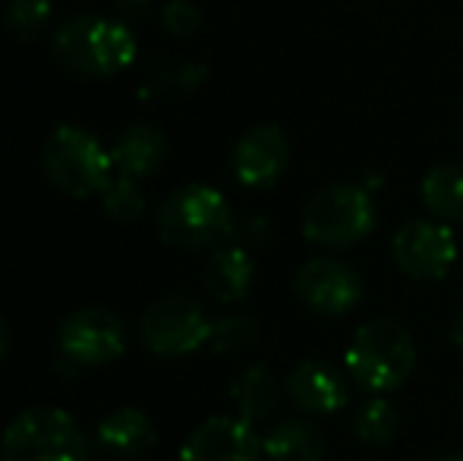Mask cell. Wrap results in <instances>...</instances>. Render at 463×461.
Listing matches in <instances>:
<instances>
[{"label":"cell","instance_id":"6da1fadb","mask_svg":"<svg viewBox=\"0 0 463 461\" xmlns=\"http://www.w3.org/2000/svg\"><path fill=\"white\" fill-rule=\"evenodd\" d=\"M51 54L67 73L82 80H108L133 67L139 54L133 29L120 19L80 13L61 23L51 35Z\"/></svg>","mask_w":463,"mask_h":461},{"label":"cell","instance_id":"7a4b0ae2","mask_svg":"<svg viewBox=\"0 0 463 461\" xmlns=\"http://www.w3.org/2000/svg\"><path fill=\"white\" fill-rule=\"evenodd\" d=\"M155 228L165 244L186 253L218 250L233 237V209L221 190L208 184H184L158 206Z\"/></svg>","mask_w":463,"mask_h":461},{"label":"cell","instance_id":"3957f363","mask_svg":"<svg viewBox=\"0 0 463 461\" xmlns=\"http://www.w3.org/2000/svg\"><path fill=\"white\" fill-rule=\"evenodd\" d=\"M344 367L369 395L397 392L416 367V341L397 320H372L354 332Z\"/></svg>","mask_w":463,"mask_h":461},{"label":"cell","instance_id":"277c9868","mask_svg":"<svg viewBox=\"0 0 463 461\" xmlns=\"http://www.w3.org/2000/svg\"><path fill=\"white\" fill-rule=\"evenodd\" d=\"M42 171L51 187H57L61 193L73 199H89L104 190L117 168L110 149H104L95 133L76 123H63L44 139Z\"/></svg>","mask_w":463,"mask_h":461},{"label":"cell","instance_id":"5b68a950","mask_svg":"<svg viewBox=\"0 0 463 461\" xmlns=\"http://www.w3.org/2000/svg\"><path fill=\"white\" fill-rule=\"evenodd\" d=\"M378 225V209L366 184H331L306 203L303 237L325 250H350Z\"/></svg>","mask_w":463,"mask_h":461},{"label":"cell","instance_id":"8992f818","mask_svg":"<svg viewBox=\"0 0 463 461\" xmlns=\"http://www.w3.org/2000/svg\"><path fill=\"white\" fill-rule=\"evenodd\" d=\"M0 461H92V443L61 408H25L6 424Z\"/></svg>","mask_w":463,"mask_h":461},{"label":"cell","instance_id":"52a82bcc","mask_svg":"<svg viewBox=\"0 0 463 461\" xmlns=\"http://www.w3.org/2000/svg\"><path fill=\"white\" fill-rule=\"evenodd\" d=\"M212 322L199 301L186 294H165L146 307L139 320V339L155 357H189L208 348Z\"/></svg>","mask_w":463,"mask_h":461},{"label":"cell","instance_id":"ba28073f","mask_svg":"<svg viewBox=\"0 0 463 461\" xmlns=\"http://www.w3.org/2000/svg\"><path fill=\"white\" fill-rule=\"evenodd\" d=\"M458 237L454 228L439 218H413L401 225L391 240L394 265L413 282H441L458 263Z\"/></svg>","mask_w":463,"mask_h":461},{"label":"cell","instance_id":"9c48e42d","mask_svg":"<svg viewBox=\"0 0 463 461\" xmlns=\"http://www.w3.org/2000/svg\"><path fill=\"white\" fill-rule=\"evenodd\" d=\"M57 348L70 367H104L127 351V326L108 307H80L57 329Z\"/></svg>","mask_w":463,"mask_h":461},{"label":"cell","instance_id":"30bf717a","mask_svg":"<svg viewBox=\"0 0 463 461\" xmlns=\"http://www.w3.org/2000/svg\"><path fill=\"white\" fill-rule=\"evenodd\" d=\"M293 294L312 313L344 316L363 301V278L341 259L316 256L293 272Z\"/></svg>","mask_w":463,"mask_h":461},{"label":"cell","instance_id":"8fae6325","mask_svg":"<svg viewBox=\"0 0 463 461\" xmlns=\"http://www.w3.org/2000/svg\"><path fill=\"white\" fill-rule=\"evenodd\" d=\"M290 165V139L278 123L250 127L237 139L231 155V171L250 190H271Z\"/></svg>","mask_w":463,"mask_h":461},{"label":"cell","instance_id":"7c38bea8","mask_svg":"<svg viewBox=\"0 0 463 461\" xmlns=\"http://www.w3.org/2000/svg\"><path fill=\"white\" fill-rule=\"evenodd\" d=\"M180 461H265V449L252 424L240 418H208L180 446Z\"/></svg>","mask_w":463,"mask_h":461},{"label":"cell","instance_id":"4fadbf2b","mask_svg":"<svg viewBox=\"0 0 463 461\" xmlns=\"http://www.w3.org/2000/svg\"><path fill=\"white\" fill-rule=\"evenodd\" d=\"M284 389L290 401L303 414L312 418H325V414H337L347 408L350 401V382L341 370L328 367L322 360H303L287 373Z\"/></svg>","mask_w":463,"mask_h":461},{"label":"cell","instance_id":"5bb4252c","mask_svg":"<svg viewBox=\"0 0 463 461\" xmlns=\"http://www.w3.org/2000/svg\"><path fill=\"white\" fill-rule=\"evenodd\" d=\"M95 439L98 449L108 458L136 461L155 449L158 430H155L152 418L146 411H139V408H114V411L98 420Z\"/></svg>","mask_w":463,"mask_h":461},{"label":"cell","instance_id":"9a60e30c","mask_svg":"<svg viewBox=\"0 0 463 461\" xmlns=\"http://www.w3.org/2000/svg\"><path fill=\"white\" fill-rule=\"evenodd\" d=\"M256 282V263L246 246H218L202 263V288L214 303H240L252 291Z\"/></svg>","mask_w":463,"mask_h":461},{"label":"cell","instance_id":"2e32d148","mask_svg":"<svg viewBox=\"0 0 463 461\" xmlns=\"http://www.w3.org/2000/svg\"><path fill=\"white\" fill-rule=\"evenodd\" d=\"M167 136L155 123H133L127 127L110 146V158H114L117 174L127 178H152L161 165L167 161Z\"/></svg>","mask_w":463,"mask_h":461},{"label":"cell","instance_id":"e0dca14e","mask_svg":"<svg viewBox=\"0 0 463 461\" xmlns=\"http://www.w3.org/2000/svg\"><path fill=\"white\" fill-rule=\"evenodd\" d=\"M262 449L269 461H325L328 439L309 420H280L262 439Z\"/></svg>","mask_w":463,"mask_h":461},{"label":"cell","instance_id":"ac0fdd59","mask_svg":"<svg viewBox=\"0 0 463 461\" xmlns=\"http://www.w3.org/2000/svg\"><path fill=\"white\" fill-rule=\"evenodd\" d=\"M280 382L265 363H250L237 379L231 382V401L237 408V418L246 424H259L278 408Z\"/></svg>","mask_w":463,"mask_h":461},{"label":"cell","instance_id":"d6986e66","mask_svg":"<svg viewBox=\"0 0 463 461\" xmlns=\"http://www.w3.org/2000/svg\"><path fill=\"white\" fill-rule=\"evenodd\" d=\"M420 197L422 206L439 222L451 225V228L463 225V165L445 161V165L429 168L420 184Z\"/></svg>","mask_w":463,"mask_h":461},{"label":"cell","instance_id":"ffe728a7","mask_svg":"<svg viewBox=\"0 0 463 461\" xmlns=\"http://www.w3.org/2000/svg\"><path fill=\"white\" fill-rule=\"evenodd\" d=\"M397 427H401V418L384 395H372L354 414V437L366 449H384L397 437Z\"/></svg>","mask_w":463,"mask_h":461},{"label":"cell","instance_id":"44dd1931","mask_svg":"<svg viewBox=\"0 0 463 461\" xmlns=\"http://www.w3.org/2000/svg\"><path fill=\"white\" fill-rule=\"evenodd\" d=\"M101 199V209L108 218L120 225H129L146 212V190L139 187L136 178H127V174H114V178L104 184V190L98 193Z\"/></svg>","mask_w":463,"mask_h":461},{"label":"cell","instance_id":"7402d4cb","mask_svg":"<svg viewBox=\"0 0 463 461\" xmlns=\"http://www.w3.org/2000/svg\"><path fill=\"white\" fill-rule=\"evenodd\" d=\"M259 339H262V329L250 313H227L212 322L208 348L214 354H246L259 345Z\"/></svg>","mask_w":463,"mask_h":461},{"label":"cell","instance_id":"603a6c76","mask_svg":"<svg viewBox=\"0 0 463 461\" xmlns=\"http://www.w3.org/2000/svg\"><path fill=\"white\" fill-rule=\"evenodd\" d=\"M51 13H54L51 0H10L4 10V25L13 38L32 42L48 29Z\"/></svg>","mask_w":463,"mask_h":461},{"label":"cell","instance_id":"cb8c5ba5","mask_svg":"<svg viewBox=\"0 0 463 461\" xmlns=\"http://www.w3.org/2000/svg\"><path fill=\"white\" fill-rule=\"evenodd\" d=\"M161 25H165V32H171V35L186 38L202 25V13H199V6L189 4V0H167V4L161 6Z\"/></svg>","mask_w":463,"mask_h":461},{"label":"cell","instance_id":"d4e9b609","mask_svg":"<svg viewBox=\"0 0 463 461\" xmlns=\"http://www.w3.org/2000/svg\"><path fill=\"white\" fill-rule=\"evenodd\" d=\"M152 4H155V0H114L117 13H120V16H127V19L146 16V13L152 10Z\"/></svg>","mask_w":463,"mask_h":461},{"label":"cell","instance_id":"484cf974","mask_svg":"<svg viewBox=\"0 0 463 461\" xmlns=\"http://www.w3.org/2000/svg\"><path fill=\"white\" fill-rule=\"evenodd\" d=\"M448 339H451L454 348H463V310H460L458 316H454L451 329H448Z\"/></svg>","mask_w":463,"mask_h":461},{"label":"cell","instance_id":"4316f807","mask_svg":"<svg viewBox=\"0 0 463 461\" xmlns=\"http://www.w3.org/2000/svg\"><path fill=\"white\" fill-rule=\"evenodd\" d=\"M6 348H10V326H6V320L0 316V357L6 354Z\"/></svg>","mask_w":463,"mask_h":461},{"label":"cell","instance_id":"83f0119b","mask_svg":"<svg viewBox=\"0 0 463 461\" xmlns=\"http://www.w3.org/2000/svg\"><path fill=\"white\" fill-rule=\"evenodd\" d=\"M432 461H463V452H451V456H441V458H432Z\"/></svg>","mask_w":463,"mask_h":461}]
</instances>
